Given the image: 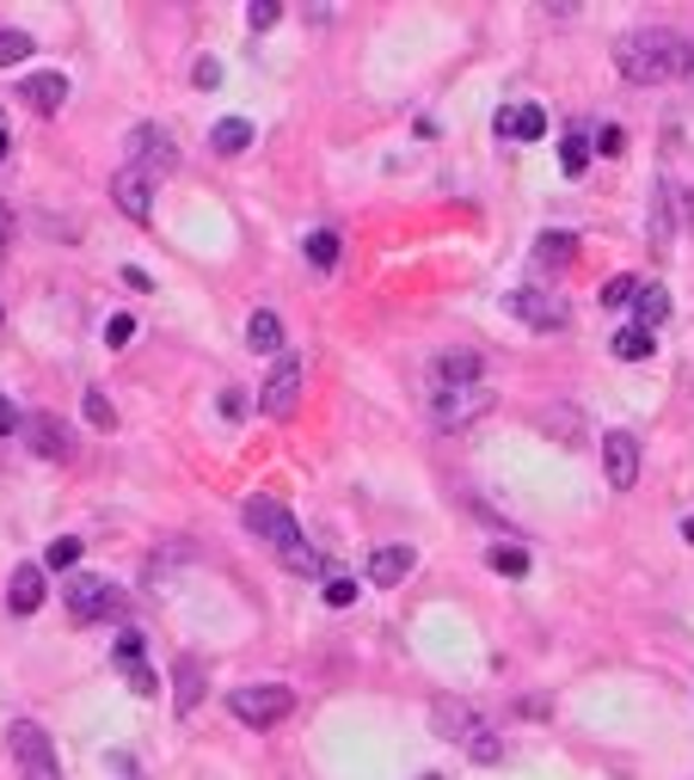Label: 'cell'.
Returning <instances> with one entry per match:
<instances>
[{
  "instance_id": "obj_18",
  "label": "cell",
  "mask_w": 694,
  "mask_h": 780,
  "mask_svg": "<svg viewBox=\"0 0 694 780\" xmlns=\"http://www.w3.org/2000/svg\"><path fill=\"white\" fill-rule=\"evenodd\" d=\"M498 136L541 141V136H547V111H541V105H504V111H498Z\"/></svg>"
},
{
  "instance_id": "obj_16",
  "label": "cell",
  "mask_w": 694,
  "mask_h": 780,
  "mask_svg": "<svg viewBox=\"0 0 694 780\" xmlns=\"http://www.w3.org/2000/svg\"><path fill=\"white\" fill-rule=\"evenodd\" d=\"M412 565H418L412 547H375V553H369V584L394 590V584H406V577H412Z\"/></svg>"
},
{
  "instance_id": "obj_17",
  "label": "cell",
  "mask_w": 694,
  "mask_h": 780,
  "mask_svg": "<svg viewBox=\"0 0 694 780\" xmlns=\"http://www.w3.org/2000/svg\"><path fill=\"white\" fill-rule=\"evenodd\" d=\"M19 93H25V105H32L37 117H56V111L68 105V74H56V68H49V74H32Z\"/></svg>"
},
{
  "instance_id": "obj_38",
  "label": "cell",
  "mask_w": 694,
  "mask_h": 780,
  "mask_svg": "<svg viewBox=\"0 0 694 780\" xmlns=\"http://www.w3.org/2000/svg\"><path fill=\"white\" fill-rule=\"evenodd\" d=\"M247 25H252V32H271V25H277V7H271V0L247 7Z\"/></svg>"
},
{
  "instance_id": "obj_36",
  "label": "cell",
  "mask_w": 694,
  "mask_h": 780,
  "mask_svg": "<svg viewBox=\"0 0 694 780\" xmlns=\"http://www.w3.org/2000/svg\"><path fill=\"white\" fill-rule=\"evenodd\" d=\"M467 756H474V762H498V756H504V744H498L492 732H479V737H467Z\"/></svg>"
},
{
  "instance_id": "obj_1",
  "label": "cell",
  "mask_w": 694,
  "mask_h": 780,
  "mask_svg": "<svg viewBox=\"0 0 694 780\" xmlns=\"http://www.w3.org/2000/svg\"><path fill=\"white\" fill-rule=\"evenodd\" d=\"M615 68L633 87H658V80H694V44L676 32H627L615 44Z\"/></svg>"
},
{
  "instance_id": "obj_32",
  "label": "cell",
  "mask_w": 694,
  "mask_h": 780,
  "mask_svg": "<svg viewBox=\"0 0 694 780\" xmlns=\"http://www.w3.org/2000/svg\"><path fill=\"white\" fill-rule=\"evenodd\" d=\"M80 400H87V418H93L99 431H117V412H111V400H105V393H99V388H87V393H80Z\"/></svg>"
},
{
  "instance_id": "obj_12",
  "label": "cell",
  "mask_w": 694,
  "mask_h": 780,
  "mask_svg": "<svg viewBox=\"0 0 694 780\" xmlns=\"http://www.w3.org/2000/svg\"><path fill=\"white\" fill-rule=\"evenodd\" d=\"M111 197H117V209H124L129 221H148L155 216V172L124 167L117 179H111Z\"/></svg>"
},
{
  "instance_id": "obj_19",
  "label": "cell",
  "mask_w": 694,
  "mask_h": 780,
  "mask_svg": "<svg viewBox=\"0 0 694 780\" xmlns=\"http://www.w3.org/2000/svg\"><path fill=\"white\" fill-rule=\"evenodd\" d=\"M247 344L259 351V357H277L283 351V313H271V308H259L247 320Z\"/></svg>"
},
{
  "instance_id": "obj_42",
  "label": "cell",
  "mask_w": 694,
  "mask_h": 780,
  "mask_svg": "<svg viewBox=\"0 0 694 780\" xmlns=\"http://www.w3.org/2000/svg\"><path fill=\"white\" fill-rule=\"evenodd\" d=\"M216 80H221V68L209 62V56H203V62H197V87H216Z\"/></svg>"
},
{
  "instance_id": "obj_7",
  "label": "cell",
  "mask_w": 694,
  "mask_h": 780,
  "mask_svg": "<svg viewBox=\"0 0 694 780\" xmlns=\"http://www.w3.org/2000/svg\"><path fill=\"white\" fill-rule=\"evenodd\" d=\"M504 308H510V320H523V326H535V332H559L571 320V308L559 296H547V289H510Z\"/></svg>"
},
{
  "instance_id": "obj_47",
  "label": "cell",
  "mask_w": 694,
  "mask_h": 780,
  "mask_svg": "<svg viewBox=\"0 0 694 780\" xmlns=\"http://www.w3.org/2000/svg\"><path fill=\"white\" fill-rule=\"evenodd\" d=\"M424 780H443V775H424Z\"/></svg>"
},
{
  "instance_id": "obj_37",
  "label": "cell",
  "mask_w": 694,
  "mask_h": 780,
  "mask_svg": "<svg viewBox=\"0 0 694 780\" xmlns=\"http://www.w3.org/2000/svg\"><path fill=\"white\" fill-rule=\"evenodd\" d=\"M129 339H136V320H129V313H117V320L105 326V344H111V351H124Z\"/></svg>"
},
{
  "instance_id": "obj_41",
  "label": "cell",
  "mask_w": 694,
  "mask_h": 780,
  "mask_svg": "<svg viewBox=\"0 0 694 780\" xmlns=\"http://www.w3.org/2000/svg\"><path fill=\"white\" fill-rule=\"evenodd\" d=\"M13 431H19V412H13V400L0 393V437H13Z\"/></svg>"
},
{
  "instance_id": "obj_11",
  "label": "cell",
  "mask_w": 694,
  "mask_h": 780,
  "mask_svg": "<svg viewBox=\"0 0 694 780\" xmlns=\"http://www.w3.org/2000/svg\"><path fill=\"white\" fill-rule=\"evenodd\" d=\"M240 523H247V529H252V535H259V541H271V547H277V541H283V535H289V529H295V516H289V511H283V504H277V498H271V492H252V498H247V504H240Z\"/></svg>"
},
{
  "instance_id": "obj_44",
  "label": "cell",
  "mask_w": 694,
  "mask_h": 780,
  "mask_svg": "<svg viewBox=\"0 0 694 780\" xmlns=\"http://www.w3.org/2000/svg\"><path fill=\"white\" fill-rule=\"evenodd\" d=\"M7 148H13V136H7V124H0V160H7Z\"/></svg>"
},
{
  "instance_id": "obj_23",
  "label": "cell",
  "mask_w": 694,
  "mask_h": 780,
  "mask_svg": "<svg viewBox=\"0 0 694 780\" xmlns=\"http://www.w3.org/2000/svg\"><path fill=\"white\" fill-rule=\"evenodd\" d=\"M651 240H658V246L676 240V191L670 185H658V197H651Z\"/></svg>"
},
{
  "instance_id": "obj_34",
  "label": "cell",
  "mask_w": 694,
  "mask_h": 780,
  "mask_svg": "<svg viewBox=\"0 0 694 780\" xmlns=\"http://www.w3.org/2000/svg\"><path fill=\"white\" fill-rule=\"evenodd\" d=\"M80 560V535H62V541H49V572H68Z\"/></svg>"
},
{
  "instance_id": "obj_33",
  "label": "cell",
  "mask_w": 694,
  "mask_h": 780,
  "mask_svg": "<svg viewBox=\"0 0 694 780\" xmlns=\"http://www.w3.org/2000/svg\"><path fill=\"white\" fill-rule=\"evenodd\" d=\"M320 590H326V603H332V609H351V603H356V584H351V577H339V572H326Z\"/></svg>"
},
{
  "instance_id": "obj_3",
  "label": "cell",
  "mask_w": 694,
  "mask_h": 780,
  "mask_svg": "<svg viewBox=\"0 0 694 780\" xmlns=\"http://www.w3.org/2000/svg\"><path fill=\"white\" fill-rule=\"evenodd\" d=\"M234 719L240 725H252V732H264V725H283L295 707V695L283 682H247V688H234Z\"/></svg>"
},
{
  "instance_id": "obj_4",
  "label": "cell",
  "mask_w": 694,
  "mask_h": 780,
  "mask_svg": "<svg viewBox=\"0 0 694 780\" xmlns=\"http://www.w3.org/2000/svg\"><path fill=\"white\" fill-rule=\"evenodd\" d=\"M68 615L75 621H111V615H124V590L111 584V577H93V572H80L68 577Z\"/></svg>"
},
{
  "instance_id": "obj_35",
  "label": "cell",
  "mask_w": 694,
  "mask_h": 780,
  "mask_svg": "<svg viewBox=\"0 0 694 780\" xmlns=\"http://www.w3.org/2000/svg\"><path fill=\"white\" fill-rule=\"evenodd\" d=\"M124 676H129V688H136V695H155V688H160V676L148 670V657H129Z\"/></svg>"
},
{
  "instance_id": "obj_6",
  "label": "cell",
  "mask_w": 694,
  "mask_h": 780,
  "mask_svg": "<svg viewBox=\"0 0 694 780\" xmlns=\"http://www.w3.org/2000/svg\"><path fill=\"white\" fill-rule=\"evenodd\" d=\"M19 437H25V449H32L37 461H75V437H68V424L56 418V412H25V418H19Z\"/></svg>"
},
{
  "instance_id": "obj_48",
  "label": "cell",
  "mask_w": 694,
  "mask_h": 780,
  "mask_svg": "<svg viewBox=\"0 0 694 780\" xmlns=\"http://www.w3.org/2000/svg\"><path fill=\"white\" fill-rule=\"evenodd\" d=\"M0 124H7V117H0Z\"/></svg>"
},
{
  "instance_id": "obj_20",
  "label": "cell",
  "mask_w": 694,
  "mask_h": 780,
  "mask_svg": "<svg viewBox=\"0 0 694 780\" xmlns=\"http://www.w3.org/2000/svg\"><path fill=\"white\" fill-rule=\"evenodd\" d=\"M571 259H578V234H559V228H547V234L535 240V265H541V271H566Z\"/></svg>"
},
{
  "instance_id": "obj_28",
  "label": "cell",
  "mask_w": 694,
  "mask_h": 780,
  "mask_svg": "<svg viewBox=\"0 0 694 780\" xmlns=\"http://www.w3.org/2000/svg\"><path fill=\"white\" fill-rule=\"evenodd\" d=\"M559 167H566L571 179H578V172L590 167V136H578V129H571V136L559 141Z\"/></svg>"
},
{
  "instance_id": "obj_8",
  "label": "cell",
  "mask_w": 694,
  "mask_h": 780,
  "mask_svg": "<svg viewBox=\"0 0 694 780\" xmlns=\"http://www.w3.org/2000/svg\"><path fill=\"white\" fill-rule=\"evenodd\" d=\"M129 167L172 172V167H179V141H172L160 124H136V129H129Z\"/></svg>"
},
{
  "instance_id": "obj_14",
  "label": "cell",
  "mask_w": 694,
  "mask_h": 780,
  "mask_svg": "<svg viewBox=\"0 0 694 780\" xmlns=\"http://www.w3.org/2000/svg\"><path fill=\"white\" fill-rule=\"evenodd\" d=\"M486 381V357L479 351H443L431 363V388H479Z\"/></svg>"
},
{
  "instance_id": "obj_26",
  "label": "cell",
  "mask_w": 694,
  "mask_h": 780,
  "mask_svg": "<svg viewBox=\"0 0 694 780\" xmlns=\"http://www.w3.org/2000/svg\"><path fill=\"white\" fill-rule=\"evenodd\" d=\"M651 351H658V339H651L646 326H621V332H615V357H621V363H646Z\"/></svg>"
},
{
  "instance_id": "obj_5",
  "label": "cell",
  "mask_w": 694,
  "mask_h": 780,
  "mask_svg": "<svg viewBox=\"0 0 694 780\" xmlns=\"http://www.w3.org/2000/svg\"><path fill=\"white\" fill-rule=\"evenodd\" d=\"M492 400H498V393L486 388V381H479V388H431V418L443 424V431H462V424L486 418Z\"/></svg>"
},
{
  "instance_id": "obj_25",
  "label": "cell",
  "mask_w": 694,
  "mask_h": 780,
  "mask_svg": "<svg viewBox=\"0 0 694 780\" xmlns=\"http://www.w3.org/2000/svg\"><path fill=\"white\" fill-rule=\"evenodd\" d=\"M209 148H216V154H240V148H252V124H247V117L216 124V129H209Z\"/></svg>"
},
{
  "instance_id": "obj_30",
  "label": "cell",
  "mask_w": 694,
  "mask_h": 780,
  "mask_svg": "<svg viewBox=\"0 0 694 780\" xmlns=\"http://www.w3.org/2000/svg\"><path fill=\"white\" fill-rule=\"evenodd\" d=\"M32 37L25 32H13V25H0V68H13V62H25V56H32Z\"/></svg>"
},
{
  "instance_id": "obj_43",
  "label": "cell",
  "mask_w": 694,
  "mask_h": 780,
  "mask_svg": "<svg viewBox=\"0 0 694 780\" xmlns=\"http://www.w3.org/2000/svg\"><path fill=\"white\" fill-rule=\"evenodd\" d=\"M7 240H13V209L0 204V252H7Z\"/></svg>"
},
{
  "instance_id": "obj_9",
  "label": "cell",
  "mask_w": 694,
  "mask_h": 780,
  "mask_svg": "<svg viewBox=\"0 0 694 780\" xmlns=\"http://www.w3.org/2000/svg\"><path fill=\"white\" fill-rule=\"evenodd\" d=\"M259 406H264V418H289V412L302 406V363L283 357L277 369H271V381H264V393H259Z\"/></svg>"
},
{
  "instance_id": "obj_27",
  "label": "cell",
  "mask_w": 694,
  "mask_h": 780,
  "mask_svg": "<svg viewBox=\"0 0 694 780\" xmlns=\"http://www.w3.org/2000/svg\"><path fill=\"white\" fill-rule=\"evenodd\" d=\"M486 565H492V572H504V577H528V553H523V547H504V541L486 553Z\"/></svg>"
},
{
  "instance_id": "obj_22",
  "label": "cell",
  "mask_w": 694,
  "mask_h": 780,
  "mask_svg": "<svg viewBox=\"0 0 694 780\" xmlns=\"http://www.w3.org/2000/svg\"><path fill=\"white\" fill-rule=\"evenodd\" d=\"M277 560L289 565V572H302V577H320V553L302 541V529H289V535L277 541Z\"/></svg>"
},
{
  "instance_id": "obj_15",
  "label": "cell",
  "mask_w": 694,
  "mask_h": 780,
  "mask_svg": "<svg viewBox=\"0 0 694 780\" xmlns=\"http://www.w3.org/2000/svg\"><path fill=\"white\" fill-rule=\"evenodd\" d=\"M44 596H49L44 565H19V572L7 577V609H13V615H37V609H44Z\"/></svg>"
},
{
  "instance_id": "obj_29",
  "label": "cell",
  "mask_w": 694,
  "mask_h": 780,
  "mask_svg": "<svg viewBox=\"0 0 694 780\" xmlns=\"http://www.w3.org/2000/svg\"><path fill=\"white\" fill-rule=\"evenodd\" d=\"M197 701H203V670L179 657V713H191Z\"/></svg>"
},
{
  "instance_id": "obj_24",
  "label": "cell",
  "mask_w": 694,
  "mask_h": 780,
  "mask_svg": "<svg viewBox=\"0 0 694 780\" xmlns=\"http://www.w3.org/2000/svg\"><path fill=\"white\" fill-rule=\"evenodd\" d=\"M633 308H639V320H633V326H663V320H670V296H663V283H639V301H633Z\"/></svg>"
},
{
  "instance_id": "obj_10",
  "label": "cell",
  "mask_w": 694,
  "mask_h": 780,
  "mask_svg": "<svg viewBox=\"0 0 694 780\" xmlns=\"http://www.w3.org/2000/svg\"><path fill=\"white\" fill-rule=\"evenodd\" d=\"M602 473H608L615 492H627V485L639 480V437H633V431H608V437H602Z\"/></svg>"
},
{
  "instance_id": "obj_45",
  "label": "cell",
  "mask_w": 694,
  "mask_h": 780,
  "mask_svg": "<svg viewBox=\"0 0 694 780\" xmlns=\"http://www.w3.org/2000/svg\"><path fill=\"white\" fill-rule=\"evenodd\" d=\"M682 541H689V547H694V516H689V523H682Z\"/></svg>"
},
{
  "instance_id": "obj_21",
  "label": "cell",
  "mask_w": 694,
  "mask_h": 780,
  "mask_svg": "<svg viewBox=\"0 0 694 780\" xmlns=\"http://www.w3.org/2000/svg\"><path fill=\"white\" fill-rule=\"evenodd\" d=\"M302 252H308V265H314V271H339V259H344V240L332 234V228H314V234L302 240Z\"/></svg>"
},
{
  "instance_id": "obj_2",
  "label": "cell",
  "mask_w": 694,
  "mask_h": 780,
  "mask_svg": "<svg viewBox=\"0 0 694 780\" xmlns=\"http://www.w3.org/2000/svg\"><path fill=\"white\" fill-rule=\"evenodd\" d=\"M7 749H13L19 762V780H62V762H56V744L37 719H19L13 732H7Z\"/></svg>"
},
{
  "instance_id": "obj_13",
  "label": "cell",
  "mask_w": 694,
  "mask_h": 780,
  "mask_svg": "<svg viewBox=\"0 0 694 780\" xmlns=\"http://www.w3.org/2000/svg\"><path fill=\"white\" fill-rule=\"evenodd\" d=\"M431 725H436V737H448V744H467V737L486 732V719H479L467 701H455V695L431 701Z\"/></svg>"
},
{
  "instance_id": "obj_40",
  "label": "cell",
  "mask_w": 694,
  "mask_h": 780,
  "mask_svg": "<svg viewBox=\"0 0 694 780\" xmlns=\"http://www.w3.org/2000/svg\"><path fill=\"white\" fill-rule=\"evenodd\" d=\"M621 148H627V136H621V129L608 124V129H602V136H596V154H621Z\"/></svg>"
},
{
  "instance_id": "obj_46",
  "label": "cell",
  "mask_w": 694,
  "mask_h": 780,
  "mask_svg": "<svg viewBox=\"0 0 694 780\" xmlns=\"http://www.w3.org/2000/svg\"><path fill=\"white\" fill-rule=\"evenodd\" d=\"M689 221H694V191H689Z\"/></svg>"
},
{
  "instance_id": "obj_31",
  "label": "cell",
  "mask_w": 694,
  "mask_h": 780,
  "mask_svg": "<svg viewBox=\"0 0 694 780\" xmlns=\"http://www.w3.org/2000/svg\"><path fill=\"white\" fill-rule=\"evenodd\" d=\"M639 301V277H608L602 283V308H633Z\"/></svg>"
},
{
  "instance_id": "obj_39",
  "label": "cell",
  "mask_w": 694,
  "mask_h": 780,
  "mask_svg": "<svg viewBox=\"0 0 694 780\" xmlns=\"http://www.w3.org/2000/svg\"><path fill=\"white\" fill-rule=\"evenodd\" d=\"M216 406H221V418H234V424H240V418H247V393H240V388H228V393L216 400Z\"/></svg>"
}]
</instances>
